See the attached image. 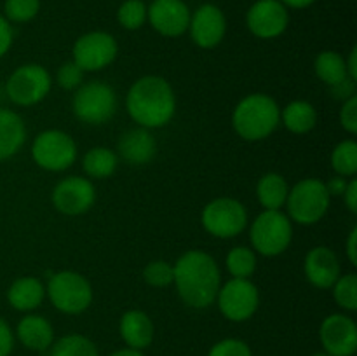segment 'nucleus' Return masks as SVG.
Wrapping results in <instances>:
<instances>
[{"label": "nucleus", "mask_w": 357, "mask_h": 356, "mask_svg": "<svg viewBox=\"0 0 357 356\" xmlns=\"http://www.w3.org/2000/svg\"><path fill=\"white\" fill-rule=\"evenodd\" d=\"M13 42H14L13 24L3 17V14H0V59L9 52Z\"/></svg>", "instance_id": "58836bf2"}, {"label": "nucleus", "mask_w": 357, "mask_h": 356, "mask_svg": "<svg viewBox=\"0 0 357 356\" xmlns=\"http://www.w3.org/2000/svg\"><path fill=\"white\" fill-rule=\"evenodd\" d=\"M347 184H349V178L338 177V175H335L333 178H330L328 181H324L330 198H333V195H344L345 188H347Z\"/></svg>", "instance_id": "79ce46f5"}, {"label": "nucleus", "mask_w": 357, "mask_h": 356, "mask_svg": "<svg viewBox=\"0 0 357 356\" xmlns=\"http://www.w3.org/2000/svg\"><path fill=\"white\" fill-rule=\"evenodd\" d=\"M119 166V156L108 147H93L82 157V168L87 178L105 180L115 173Z\"/></svg>", "instance_id": "a878e982"}, {"label": "nucleus", "mask_w": 357, "mask_h": 356, "mask_svg": "<svg viewBox=\"0 0 357 356\" xmlns=\"http://www.w3.org/2000/svg\"><path fill=\"white\" fill-rule=\"evenodd\" d=\"M289 185L282 175L265 173L257 184V198L264 209H282L288 199Z\"/></svg>", "instance_id": "393cba45"}, {"label": "nucleus", "mask_w": 357, "mask_h": 356, "mask_svg": "<svg viewBox=\"0 0 357 356\" xmlns=\"http://www.w3.org/2000/svg\"><path fill=\"white\" fill-rule=\"evenodd\" d=\"M174 267L167 260H153L143 269V281L153 288H166L173 285Z\"/></svg>", "instance_id": "72a5a7b5"}, {"label": "nucleus", "mask_w": 357, "mask_h": 356, "mask_svg": "<svg viewBox=\"0 0 357 356\" xmlns=\"http://www.w3.org/2000/svg\"><path fill=\"white\" fill-rule=\"evenodd\" d=\"M51 356H100L96 344L89 337L80 334L63 335L52 342Z\"/></svg>", "instance_id": "c85d7f7f"}, {"label": "nucleus", "mask_w": 357, "mask_h": 356, "mask_svg": "<svg viewBox=\"0 0 357 356\" xmlns=\"http://www.w3.org/2000/svg\"><path fill=\"white\" fill-rule=\"evenodd\" d=\"M14 337L30 351H47L54 342V328L40 314H26L16 325Z\"/></svg>", "instance_id": "aec40b11"}, {"label": "nucleus", "mask_w": 357, "mask_h": 356, "mask_svg": "<svg viewBox=\"0 0 357 356\" xmlns=\"http://www.w3.org/2000/svg\"><path fill=\"white\" fill-rule=\"evenodd\" d=\"M345 66H347L349 77L357 82V47H352V51L349 52V58L345 59Z\"/></svg>", "instance_id": "c03bdc74"}, {"label": "nucleus", "mask_w": 357, "mask_h": 356, "mask_svg": "<svg viewBox=\"0 0 357 356\" xmlns=\"http://www.w3.org/2000/svg\"><path fill=\"white\" fill-rule=\"evenodd\" d=\"M215 302L229 321H248L260 306V292L251 279L232 278L220 286Z\"/></svg>", "instance_id": "f8f14e48"}, {"label": "nucleus", "mask_w": 357, "mask_h": 356, "mask_svg": "<svg viewBox=\"0 0 357 356\" xmlns=\"http://www.w3.org/2000/svg\"><path fill=\"white\" fill-rule=\"evenodd\" d=\"M45 299V286L35 276H21L10 283L7 290V302L21 313H30L42 306Z\"/></svg>", "instance_id": "4be33fe9"}, {"label": "nucleus", "mask_w": 357, "mask_h": 356, "mask_svg": "<svg viewBox=\"0 0 357 356\" xmlns=\"http://www.w3.org/2000/svg\"><path fill=\"white\" fill-rule=\"evenodd\" d=\"M84 73L75 63L70 59V61H65L59 65L58 72H56V82L61 89L66 91H75L80 84L84 82Z\"/></svg>", "instance_id": "f704fd0d"}, {"label": "nucleus", "mask_w": 357, "mask_h": 356, "mask_svg": "<svg viewBox=\"0 0 357 356\" xmlns=\"http://www.w3.org/2000/svg\"><path fill=\"white\" fill-rule=\"evenodd\" d=\"M31 159L45 171H65L75 164L79 149L72 136L61 129H45L31 143Z\"/></svg>", "instance_id": "6e6552de"}, {"label": "nucleus", "mask_w": 357, "mask_h": 356, "mask_svg": "<svg viewBox=\"0 0 357 356\" xmlns=\"http://www.w3.org/2000/svg\"><path fill=\"white\" fill-rule=\"evenodd\" d=\"M251 34L264 40L278 38L288 30L289 13L281 0H257L246 14Z\"/></svg>", "instance_id": "4468645a"}, {"label": "nucleus", "mask_w": 357, "mask_h": 356, "mask_svg": "<svg viewBox=\"0 0 357 356\" xmlns=\"http://www.w3.org/2000/svg\"><path fill=\"white\" fill-rule=\"evenodd\" d=\"M330 290H333V299L344 311L354 313L357 309V276L356 272H347L340 274V278L335 281V285Z\"/></svg>", "instance_id": "7c9ffc66"}, {"label": "nucleus", "mask_w": 357, "mask_h": 356, "mask_svg": "<svg viewBox=\"0 0 357 356\" xmlns=\"http://www.w3.org/2000/svg\"><path fill=\"white\" fill-rule=\"evenodd\" d=\"M178 295L194 309H206L215 304L222 286V272L215 257L202 250H188L173 264Z\"/></svg>", "instance_id": "f257e3e1"}, {"label": "nucleus", "mask_w": 357, "mask_h": 356, "mask_svg": "<svg viewBox=\"0 0 357 356\" xmlns=\"http://www.w3.org/2000/svg\"><path fill=\"white\" fill-rule=\"evenodd\" d=\"M310 356H330V355H328V353H324V351H319V353H314V355H310Z\"/></svg>", "instance_id": "de8ad7c7"}, {"label": "nucleus", "mask_w": 357, "mask_h": 356, "mask_svg": "<svg viewBox=\"0 0 357 356\" xmlns=\"http://www.w3.org/2000/svg\"><path fill=\"white\" fill-rule=\"evenodd\" d=\"M72 110L84 124L101 126L117 112V94L114 87L100 80L82 82L73 93Z\"/></svg>", "instance_id": "423d86ee"}, {"label": "nucleus", "mask_w": 357, "mask_h": 356, "mask_svg": "<svg viewBox=\"0 0 357 356\" xmlns=\"http://www.w3.org/2000/svg\"><path fill=\"white\" fill-rule=\"evenodd\" d=\"M227 271L232 278L250 279L255 274L258 265L257 251L250 246H236L225 257Z\"/></svg>", "instance_id": "cd10ccee"}, {"label": "nucleus", "mask_w": 357, "mask_h": 356, "mask_svg": "<svg viewBox=\"0 0 357 356\" xmlns=\"http://www.w3.org/2000/svg\"><path fill=\"white\" fill-rule=\"evenodd\" d=\"M293 239V222L281 209H264L250 225L251 248L264 257L284 253Z\"/></svg>", "instance_id": "20e7f679"}, {"label": "nucleus", "mask_w": 357, "mask_h": 356, "mask_svg": "<svg viewBox=\"0 0 357 356\" xmlns=\"http://www.w3.org/2000/svg\"><path fill=\"white\" fill-rule=\"evenodd\" d=\"M288 9H305V7L312 6L316 0H281Z\"/></svg>", "instance_id": "a18cd8bd"}, {"label": "nucleus", "mask_w": 357, "mask_h": 356, "mask_svg": "<svg viewBox=\"0 0 357 356\" xmlns=\"http://www.w3.org/2000/svg\"><path fill=\"white\" fill-rule=\"evenodd\" d=\"M51 199L54 208L63 215H82L96 202V187L91 178L72 175L56 184Z\"/></svg>", "instance_id": "ddd939ff"}, {"label": "nucleus", "mask_w": 357, "mask_h": 356, "mask_svg": "<svg viewBox=\"0 0 357 356\" xmlns=\"http://www.w3.org/2000/svg\"><path fill=\"white\" fill-rule=\"evenodd\" d=\"M314 70L321 82L326 84L328 87H333L342 80L351 79L347 73V66H345V58L337 51H321L314 61Z\"/></svg>", "instance_id": "bb28decb"}, {"label": "nucleus", "mask_w": 357, "mask_h": 356, "mask_svg": "<svg viewBox=\"0 0 357 356\" xmlns=\"http://www.w3.org/2000/svg\"><path fill=\"white\" fill-rule=\"evenodd\" d=\"M281 124L293 135H307L317 124V110L310 101L295 100L281 108Z\"/></svg>", "instance_id": "b1692460"}, {"label": "nucleus", "mask_w": 357, "mask_h": 356, "mask_svg": "<svg viewBox=\"0 0 357 356\" xmlns=\"http://www.w3.org/2000/svg\"><path fill=\"white\" fill-rule=\"evenodd\" d=\"M330 91L337 100H342V101L349 100L351 96H356V80L352 79L342 80V82L337 84V86L330 87Z\"/></svg>", "instance_id": "ea45409f"}, {"label": "nucleus", "mask_w": 357, "mask_h": 356, "mask_svg": "<svg viewBox=\"0 0 357 356\" xmlns=\"http://www.w3.org/2000/svg\"><path fill=\"white\" fill-rule=\"evenodd\" d=\"M323 351L330 356H354L357 351V325L344 313L330 314L319 328Z\"/></svg>", "instance_id": "2eb2a0df"}, {"label": "nucleus", "mask_w": 357, "mask_h": 356, "mask_svg": "<svg viewBox=\"0 0 357 356\" xmlns=\"http://www.w3.org/2000/svg\"><path fill=\"white\" fill-rule=\"evenodd\" d=\"M26 142V126L17 112L0 108V161L16 156Z\"/></svg>", "instance_id": "5701e85b"}, {"label": "nucleus", "mask_w": 357, "mask_h": 356, "mask_svg": "<svg viewBox=\"0 0 357 356\" xmlns=\"http://www.w3.org/2000/svg\"><path fill=\"white\" fill-rule=\"evenodd\" d=\"M208 356H253L251 348L241 339H223L218 341L211 349Z\"/></svg>", "instance_id": "c9c22d12"}, {"label": "nucleus", "mask_w": 357, "mask_h": 356, "mask_svg": "<svg viewBox=\"0 0 357 356\" xmlns=\"http://www.w3.org/2000/svg\"><path fill=\"white\" fill-rule=\"evenodd\" d=\"M126 110L139 128H162L176 114V94L164 77L143 75L129 87Z\"/></svg>", "instance_id": "f03ea898"}, {"label": "nucleus", "mask_w": 357, "mask_h": 356, "mask_svg": "<svg viewBox=\"0 0 357 356\" xmlns=\"http://www.w3.org/2000/svg\"><path fill=\"white\" fill-rule=\"evenodd\" d=\"M157 152V142L150 129H128L117 142V156L132 166H143L153 159Z\"/></svg>", "instance_id": "6ab92c4d"}, {"label": "nucleus", "mask_w": 357, "mask_h": 356, "mask_svg": "<svg viewBox=\"0 0 357 356\" xmlns=\"http://www.w3.org/2000/svg\"><path fill=\"white\" fill-rule=\"evenodd\" d=\"M190 9L183 0H153L146 21L164 37H180L190 24Z\"/></svg>", "instance_id": "f3484780"}, {"label": "nucleus", "mask_w": 357, "mask_h": 356, "mask_svg": "<svg viewBox=\"0 0 357 356\" xmlns=\"http://www.w3.org/2000/svg\"><path fill=\"white\" fill-rule=\"evenodd\" d=\"M119 332L128 348L143 351L152 344L155 328L152 318L145 311L131 309L122 314L119 321Z\"/></svg>", "instance_id": "412c9836"}, {"label": "nucleus", "mask_w": 357, "mask_h": 356, "mask_svg": "<svg viewBox=\"0 0 357 356\" xmlns=\"http://www.w3.org/2000/svg\"><path fill=\"white\" fill-rule=\"evenodd\" d=\"M187 31H190V38L201 49L216 47L227 34L225 14L215 3H202L192 13Z\"/></svg>", "instance_id": "dca6fc26"}, {"label": "nucleus", "mask_w": 357, "mask_h": 356, "mask_svg": "<svg viewBox=\"0 0 357 356\" xmlns=\"http://www.w3.org/2000/svg\"><path fill=\"white\" fill-rule=\"evenodd\" d=\"M149 7L143 0H126L117 9V21L126 30H139L146 23Z\"/></svg>", "instance_id": "2f4dec72"}, {"label": "nucleus", "mask_w": 357, "mask_h": 356, "mask_svg": "<svg viewBox=\"0 0 357 356\" xmlns=\"http://www.w3.org/2000/svg\"><path fill=\"white\" fill-rule=\"evenodd\" d=\"M52 87V77L45 66L26 63L14 70L6 82L7 98L17 107H31L44 100Z\"/></svg>", "instance_id": "1a4fd4ad"}, {"label": "nucleus", "mask_w": 357, "mask_h": 356, "mask_svg": "<svg viewBox=\"0 0 357 356\" xmlns=\"http://www.w3.org/2000/svg\"><path fill=\"white\" fill-rule=\"evenodd\" d=\"M344 201H345V206L349 208V212L351 213H357V180L356 178H351L347 184V188H345L344 192Z\"/></svg>", "instance_id": "a19ab883"}, {"label": "nucleus", "mask_w": 357, "mask_h": 356, "mask_svg": "<svg viewBox=\"0 0 357 356\" xmlns=\"http://www.w3.org/2000/svg\"><path fill=\"white\" fill-rule=\"evenodd\" d=\"M330 194L319 178H303L289 187L286 208L289 220L300 225H314L330 209Z\"/></svg>", "instance_id": "39448f33"}, {"label": "nucleus", "mask_w": 357, "mask_h": 356, "mask_svg": "<svg viewBox=\"0 0 357 356\" xmlns=\"http://www.w3.org/2000/svg\"><path fill=\"white\" fill-rule=\"evenodd\" d=\"M110 356H145L142 351L138 349H131V348H124V349H117V351L112 353Z\"/></svg>", "instance_id": "49530a36"}, {"label": "nucleus", "mask_w": 357, "mask_h": 356, "mask_svg": "<svg viewBox=\"0 0 357 356\" xmlns=\"http://www.w3.org/2000/svg\"><path fill=\"white\" fill-rule=\"evenodd\" d=\"M331 168L338 177L352 178L357 173V143L354 140H342L331 152Z\"/></svg>", "instance_id": "c756f323"}, {"label": "nucleus", "mask_w": 357, "mask_h": 356, "mask_svg": "<svg viewBox=\"0 0 357 356\" xmlns=\"http://www.w3.org/2000/svg\"><path fill=\"white\" fill-rule=\"evenodd\" d=\"M340 126L349 133V135H356L357 133V94L351 96L349 100L342 101L340 114Z\"/></svg>", "instance_id": "e433bc0d"}, {"label": "nucleus", "mask_w": 357, "mask_h": 356, "mask_svg": "<svg viewBox=\"0 0 357 356\" xmlns=\"http://www.w3.org/2000/svg\"><path fill=\"white\" fill-rule=\"evenodd\" d=\"M202 227L211 236L230 239L248 227V209L234 198H216L204 206L201 213Z\"/></svg>", "instance_id": "9d476101"}, {"label": "nucleus", "mask_w": 357, "mask_h": 356, "mask_svg": "<svg viewBox=\"0 0 357 356\" xmlns=\"http://www.w3.org/2000/svg\"><path fill=\"white\" fill-rule=\"evenodd\" d=\"M119 44L115 37L107 31H89L73 42L72 61L82 72H100L115 61Z\"/></svg>", "instance_id": "9b49d317"}, {"label": "nucleus", "mask_w": 357, "mask_h": 356, "mask_svg": "<svg viewBox=\"0 0 357 356\" xmlns=\"http://www.w3.org/2000/svg\"><path fill=\"white\" fill-rule=\"evenodd\" d=\"M40 10V0H6L3 17L9 23H28Z\"/></svg>", "instance_id": "473e14b6"}, {"label": "nucleus", "mask_w": 357, "mask_h": 356, "mask_svg": "<svg viewBox=\"0 0 357 356\" xmlns=\"http://www.w3.org/2000/svg\"><path fill=\"white\" fill-rule=\"evenodd\" d=\"M281 124V107L265 93L248 94L234 108L232 126L246 142L268 138Z\"/></svg>", "instance_id": "7ed1b4c3"}, {"label": "nucleus", "mask_w": 357, "mask_h": 356, "mask_svg": "<svg viewBox=\"0 0 357 356\" xmlns=\"http://www.w3.org/2000/svg\"><path fill=\"white\" fill-rule=\"evenodd\" d=\"M303 272L312 286L319 290H330L342 274L338 255L328 246H316L307 251L303 262Z\"/></svg>", "instance_id": "a211bd4d"}, {"label": "nucleus", "mask_w": 357, "mask_h": 356, "mask_svg": "<svg viewBox=\"0 0 357 356\" xmlns=\"http://www.w3.org/2000/svg\"><path fill=\"white\" fill-rule=\"evenodd\" d=\"M14 332L3 318H0V356H9L14 349Z\"/></svg>", "instance_id": "4c0bfd02"}, {"label": "nucleus", "mask_w": 357, "mask_h": 356, "mask_svg": "<svg viewBox=\"0 0 357 356\" xmlns=\"http://www.w3.org/2000/svg\"><path fill=\"white\" fill-rule=\"evenodd\" d=\"M345 251H347V258L352 265H357V227H352L349 232L347 243H345Z\"/></svg>", "instance_id": "37998d69"}, {"label": "nucleus", "mask_w": 357, "mask_h": 356, "mask_svg": "<svg viewBox=\"0 0 357 356\" xmlns=\"http://www.w3.org/2000/svg\"><path fill=\"white\" fill-rule=\"evenodd\" d=\"M45 295L65 314H80L93 304V285L77 271H59L49 278Z\"/></svg>", "instance_id": "0eeeda50"}]
</instances>
